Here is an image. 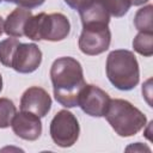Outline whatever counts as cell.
<instances>
[{"label":"cell","mask_w":153,"mask_h":153,"mask_svg":"<svg viewBox=\"0 0 153 153\" xmlns=\"http://www.w3.org/2000/svg\"><path fill=\"white\" fill-rule=\"evenodd\" d=\"M133 48L136 53L142 56H152L153 55V32H142L135 36L133 41Z\"/></svg>","instance_id":"7c38bea8"},{"label":"cell","mask_w":153,"mask_h":153,"mask_svg":"<svg viewBox=\"0 0 153 153\" xmlns=\"http://www.w3.org/2000/svg\"><path fill=\"white\" fill-rule=\"evenodd\" d=\"M111 32L109 24L90 23L82 25V31L79 37V49L85 55H99L106 51L110 47Z\"/></svg>","instance_id":"5b68a950"},{"label":"cell","mask_w":153,"mask_h":153,"mask_svg":"<svg viewBox=\"0 0 153 153\" xmlns=\"http://www.w3.org/2000/svg\"><path fill=\"white\" fill-rule=\"evenodd\" d=\"M50 79L56 102L65 108L78 106L79 94L86 84L80 62L71 56L56 59L50 67Z\"/></svg>","instance_id":"6da1fadb"},{"label":"cell","mask_w":153,"mask_h":153,"mask_svg":"<svg viewBox=\"0 0 153 153\" xmlns=\"http://www.w3.org/2000/svg\"><path fill=\"white\" fill-rule=\"evenodd\" d=\"M2 91V76H1V74H0V92Z\"/></svg>","instance_id":"44dd1931"},{"label":"cell","mask_w":153,"mask_h":153,"mask_svg":"<svg viewBox=\"0 0 153 153\" xmlns=\"http://www.w3.org/2000/svg\"><path fill=\"white\" fill-rule=\"evenodd\" d=\"M51 109V98L49 93L38 86L25 90L20 98V110L37 115L39 118L48 115Z\"/></svg>","instance_id":"9c48e42d"},{"label":"cell","mask_w":153,"mask_h":153,"mask_svg":"<svg viewBox=\"0 0 153 153\" xmlns=\"http://www.w3.org/2000/svg\"><path fill=\"white\" fill-rule=\"evenodd\" d=\"M2 1H4V0H0V4H1V2H2Z\"/></svg>","instance_id":"7402d4cb"},{"label":"cell","mask_w":153,"mask_h":153,"mask_svg":"<svg viewBox=\"0 0 153 153\" xmlns=\"http://www.w3.org/2000/svg\"><path fill=\"white\" fill-rule=\"evenodd\" d=\"M13 133L26 141H35L42 134V122L35 114L22 111L16 114L11 123Z\"/></svg>","instance_id":"30bf717a"},{"label":"cell","mask_w":153,"mask_h":153,"mask_svg":"<svg viewBox=\"0 0 153 153\" xmlns=\"http://www.w3.org/2000/svg\"><path fill=\"white\" fill-rule=\"evenodd\" d=\"M19 43L20 42L14 37H10V38H6L0 42V62L4 66L11 67V61H12L13 54Z\"/></svg>","instance_id":"9a60e30c"},{"label":"cell","mask_w":153,"mask_h":153,"mask_svg":"<svg viewBox=\"0 0 153 153\" xmlns=\"http://www.w3.org/2000/svg\"><path fill=\"white\" fill-rule=\"evenodd\" d=\"M32 17L31 10L17 7L13 10L4 22V32L10 37L19 38L24 36V29L27 20Z\"/></svg>","instance_id":"8fae6325"},{"label":"cell","mask_w":153,"mask_h":153,"mask_svg":"<svg viewBox=\"0 0 153 153\" xmlns=\"http://www.w3.org/2000/svg\"><path fill=\"white\" fill-rule=\"evenodd\" d=\"M104 117L115 133L122 137L137 134L147 122L145 114L124 99H110Z\"/></svg>","instance_id":"3957f363"},{"label":"cell","mask_w":153,"mask_h":153,"mask_svg":"<svg viewBox=\"0 0 153 153\" xmlns=\"http://www.w3.org/2000/svg\"><path fill=\"white\" fill-rule=\"evenodd\" d=\"M152 11H153V6L147 5L136 12L134 17V25L136 30L142 31V32H153Z\"/></svg>","instance_id":"4fadbf2b"},{"label":"cell","mask_w":153,"mask_h":153,"mask_svg":"<svg viewBox=\"0 0 153 153\" xmlns=\"http://www.w3.org/2000/svg\"><path fill=\"white\" fill-rule=\"evenodd\" d=\"M130 6V0H106V7L110 16L116 18H121L127 14Z\"/></svg>","instance_id":"2e32d148"},{"label":"cell","mask_w":153,"mask_h":153,"mask_svg":"<svg viewBox=\"0 0 153 153\" xmlns=\"http://www.w3.org/2000/svg\"><path fill=\"white\" fill-rule=\"evenodd\" d=\"M105 69L109 81L117 90L130 91L139 84V63L134 53L130 50H112L106 57Z\"/></svg>","instance_id":"7a4b0ae2"},{"label":"cell","mask_w":153,"mask_h":153,"mask_svg":"<svg viewBox=\"0 0 153 153\" xmlns=\"http://www.w3.org/2000/svg\"><path fill=\"white\" fill-rule=\"evenodd\" d=\"M6 1H7V2L16 4V5H18L19 7H24V8L32 10V8H36V7H39L41 5H43L45 0H6Z\"/></svg>","instance_id":"e0dca14e"},{"label":"cell","mask_w":153,"mask_h":153,"mask_svg":"<svg viewBox=\"0 0 153 153\" xmlns=\"http://www.w3.org/2000/svg\"><path fill=\"white\" fill-rule=\"evenodd\" d=\"M16 114L17 109L14 103L8 98H0V129L8 128Z\"/></svg>","instance_id":"5bb4252c"},{"label":"cell","mask_w":153,"mask_h":153,"mask_svg":"<svg viewBox=\"0 0 153 153\" xmlns=\"http://www.w3.org/2000/svg\"><path fill=\"white\" fill-rule=\"evenodd\" d=\"M4 33V19L0 16V36Z\"/></svg>","instance_id":"ffe728a7"},{"label":"cell","mask_w":153,"mask_h":153,"mask_svg":"<svg viewBox=\"0 0 153 153\" xmlns=\"http://www.w3.org/2000/svg\"><path fill=\"white\" fill-rule=\"evenodd\" d=\"M63 1L67 6H69L71 8L78 11V12L85 10L93 2V0H63Z\"/></svg>","instance_id":"ac0fdd59"},{"label":"cell","mask_w":153,"mask_h":153,"mask_svg":"<svg viewBox=\"0 0 153 153\" xmlns=\"http://www.w3.org/2000/svg\"><path fill=\"white\" fill-rule=\"evenodd\" d=\"M42 62V51L35 43H19L12 61L11 68L22 74L35 72Z\"/></svg>","instance_id":"ba28073f"},{"label":"cell","mask_w":153,"mask_h":153,"mask_svg":"<svg viewBox=\"0 0 153 153\" xmlns=\"http://www.w3.org/2000/svg\"><path fill=\"white\" fill-rule=\"evenodd\" d=\"M71 32V23L68 18L62 13H50L44 12L32 16L24 29V36L32 41H50L59 42L65 38Z\"/></svg>","instance_id":"277c9868"},{"label":"cell","mask_w":153,"mask_h":153,"mask_svg":"<svg viewBox=\"0 0 153 153\" xmlns=\"http://www.w3.org/2000/svg\"><path fill=\"white\" fill-rule=\"evenodd\" d=\"M50 136L59 147H71L79 139L80 126L76 117L68 110H60L53 117L49 127Z\"/></svg>","instance_id":"8992f818"},{"label":"cell","mask_w":153,"mask_h":153,"mask_svg":"<svg viewBox=\"0 0 153 153\" xmlns=\"http://www.w3.org/2000/svg\"><path fill=\"white\" fill-rule=\"evenodd\" d=\"M148 0H130V4L134 5V6H140V5H143L146 4Z\"/></svg>","instance_id":"d6986e66"},{"label":"cell","mask_w":153,"mask_h":153,"mask_svg":"<svg viewBox=\"0 0 153 153\" xmlns=\"http://www.w3.org/2000/svg\"><path fill=\"white\" fill-rule=\"evenodd\" d=\"M109 103V94L92 84H85L78 99V106H80L86 115L92 117H103L108 110Z\"/></svg>","instance_id":"52a82bcc"}]
</instances>
